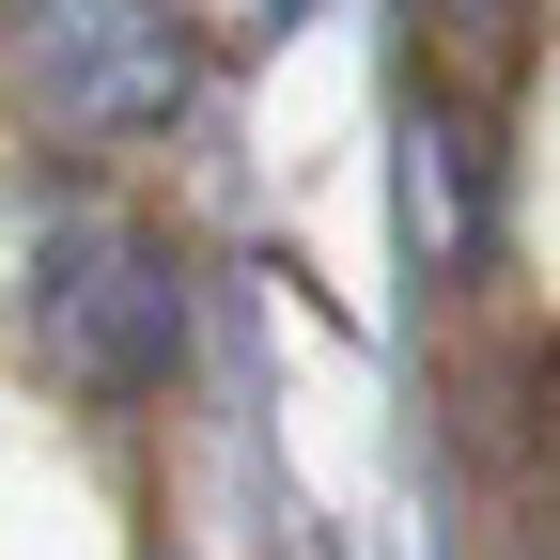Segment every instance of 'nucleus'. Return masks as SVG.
I'll list each match as a JSON object with an SVG mask.
<instances>
[{
    "label": "nucleus",
    "mask_w": 560,
    "mask_h": 560,
    "mask_svg": "<svg viewBox=\"0 0 560 560\" xmlns=\"http://www.w3.org/2000/svg\"><path fill=\"white\" fill-rule=\"evenodd\" d=\"M0 94L62 156H140L202 109V32L172 0H0Z\"/></svg>",
    "instance_id": "f257e3e1"
},
{
    "label": "nucleus",
    "mask_w": 560,
    "mask_h": 560,
    "mask_svg": "<svg viewBox=\"0 0 560 560\" xmlns=\"http://www.w3.org/2000/svg\"><path fill=\"white\" fill-rule=\"evenodd\" d=\"M32 359L79 405H140L187 359V265L172 234H140L125 202H62L32 234Z\"/></svg>",
    "instance_id": "f03ea898"
},
{
    "label": "nucleus",
    "mask_w": 560,
    "mask_h": 560,
    "mask_svg": "<svg viewBox=\"0 0 560 560\" xmlns=\"http://www.w3.org/2000/svg\"><path fill=\"white\" fill-rule=\"evenodd\" d=\"M389 219L420 280H467L482 234H499V172H482V109L452 79H405V172H389Z\"/></svg>",
    "instance_id": "7ed1b4c3"
},
{
    "label": "nucleus",
    "mask_w": 560,
    "mask_h": 560,
    "mask_svg": "<svg viewBox=\"0 0 560 560\" xmlns=\"http://www.w3.org/2000/svg\"><path fill=\"white\" fill-rule=\"evenodd\" d=\"M420 16H436V32H452V47L482 62V79H499V62L529 47V16H545V0H420Z\"/></svg>",
    "instance_id": "20e7f679"
}]
</instances>
